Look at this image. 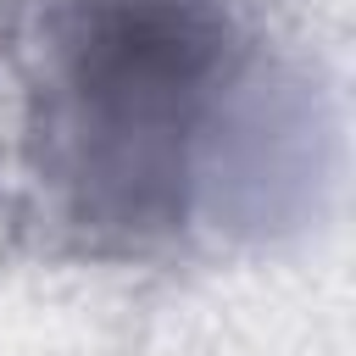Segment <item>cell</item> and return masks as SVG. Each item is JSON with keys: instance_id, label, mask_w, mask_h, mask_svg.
<instances>
[{"instance_id": "6da1fadb", "label": "cell", "mask_w": 356, "mask_h": 356, "mask_svg": "<svg viewBox=\"0 0 356 356\" xmlns=\"http://www.w3.org/2000/svg\"><path fill=\"white\" fill-rule=\"evenodd\" d=\"M323 122L250 0H0V267L261 234Z\"/></svg>"}]
</instances>
